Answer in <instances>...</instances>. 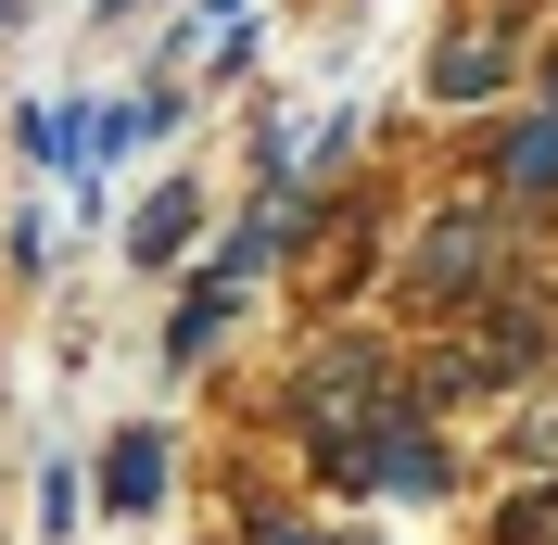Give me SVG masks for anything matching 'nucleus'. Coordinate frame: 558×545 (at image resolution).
<instances>
[{"instance_id": "1", "label": "nucleus", "mask_w": 558, "mask_h": 545, "mask_svg": "<svg viewBox=\"0 0 558 545\" xmlns=\"http://www.w3.org/2000/svg\"><path fill=\"white\" fill-rule=\"evenodd\" d=\"M330 470H343V482H381V495H445V457H432L418 419H381V432L330 444Z\"/></svg>"}, {"instance_id": "2", "label": "nucleus", "mask_w": 558, "mask_h": 545, "mask_svg": "<svg viewBox=\"0 0 558 545\" xmlns=\"http://www.w3.org/2000/svg\"><path fill=\"white\" fill-rule=\"evenodd\" d=\"M229 305H242V279H229V267H216V279H191V305L166 317V368H204V342L229 330Z\"/></svg>"}, {"instance_id": "3", "label": "nucleus", "mask_w": 558, "mask_h": 545, "mask_svg": "<svg viewBox=\"0 0 558 545\" xmlns=\"http://www.w3.org/2000/svg\"><path fill=\"white\" fill-rule=\"evenodd\" d=\"M204 229V191H191V178H178V191H153V204H140V229H128V267H178V241Z\"/></svg>"}, {"instance_id": "4", "label": "nucleus", "mask_w": 558, "mask_h": 545, "mask_svg": "<svg viewBox=\"0 0 558 545\" xmlns=\"http://www.w3.org/2000/svg\"><path fill=\"white\" fill-rule=\"evenodd\" d=\"M102 495H114L128 520L166 508V432H128V444H114V457H102Z\"/></svg>"}, {"instance_id": "5", "label": "nucleus", "mask_w": 558, "mask_h": 545, "mask_svg": "<svg viewBox=\"0 0 558 545\" xmlns=\"http://www.w3.org/2000/svg\"><path fill=\"white\" fill-rule=\"evenodd\" d=\"M483 89H508V38H495V26H470L445 64H432V102H483Z\"/></svg>"}, {"instance_id": "6", "label": "nucleus", "mask_w": 558, "mask_h": 545, "mask_svg": "<svg viewBox=\"0 0 558 545\" xmlns=\"http://www.w3.org/2000/svg\"><path fill=\"white\" fill-rule=\"evenodd\" d=\"M495 178H508V191H558V114H533V128L495 140Z\"/></svg>"}, {"instance_id": "7", "label": "nucleus", "mask_w": 558, "mask_h": 545, "mask_svg": "<svg viewBox=\"0 0 558 545\" xmlns=\"http://www.w3.org/2000/svg\"><path fill=\"white\" fill-rule=\"evenodd\" d=\"M267 545H317V533H267Z\"/></svg>"}]
</instances>
